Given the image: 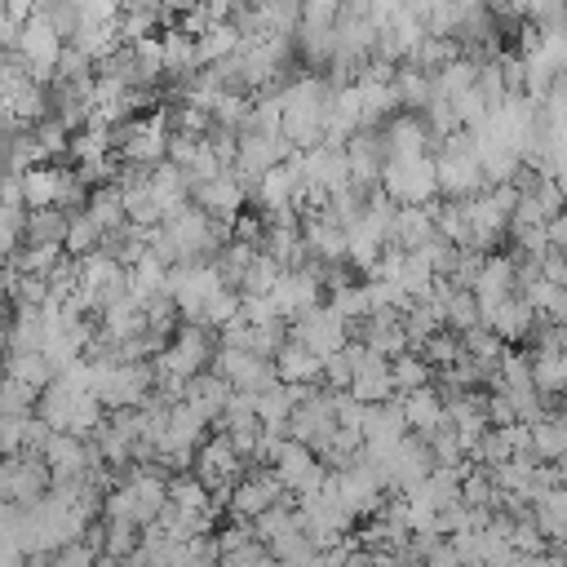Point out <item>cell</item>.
I'll return each instance as SVG.
<instances>
[{"label": "cell", "instance_id": "obj_5", "mask_svg": "<svg viewBox=\"0 0 567 567\" xmlns=\"http://www.w3.org/2000/svg\"><path fill=\"white\" fill-rule=\"evenodd\" d=\"M279 501H288V496H284V487H279V478H275L270 470H248V474L230 487L226 509H235V518L252 523L257 514H266V509H270V505H279Z\"/></svg>", "mask_w": 567, "mask_h": 567}, {"label": "cell", "instance_id": "obj_54", "mask_svg": "<svg viewBox=\"0 0 567 567\" xmlns=\"http://www.w3.org/2000/svg\"><path fill=\"white\" fill-rule=\"evenodd\" d=\"M93 567H120V558H111V554H97V558H93Z\"/></svg>", "mask_w": 567, "mask_h": 567}, {"label": "cell", "instance_id": "obj_51", "mask_svg": "<svg viewBox=\"0 0 567 567\" xmlns=\"http://www.w3.org/2000/svg\"><path fill=\"white\" fill-rule=\"evenodd\" d=\"M563 239H567V221H563V213L545 217V244H549L554 252H563Z\"/></svg>", "mask_w": 567, "mask_h": 567}, {"label": "cell", "instance_id": "obj_37", "mask_svg": "<svg viewBox=\"0 0 567 567\" xmlns=\"http://www.w3.org/2000/svg\"><path fill=\"white\" fill-rule=\"evenodd\" d=\"M461 359V337L456 332H434L421 341V363L434 372V368H452Z\"/></svg>", "mask_w": 567, "mask_h": 567}, {"label": "cell", "instance_id": "obj_31", "mask_svg": "<svg viewBox=\"0 0 567 567\" xmlns=\"http://www.w3.org/2000/svg\"><path fill=\"white\" fill-rule=\"evenodd\" d=\"M279 275H284V270H279L266 252H257V257L248 261V270L239 275V288H235V292H239V297H270V288L279 284Z\"/></svg>", "mask_w": 567, "mask_h": 567}, {"label": "cell", "instance_id": "obj_50", "mask_svg": "<svg viewBox=\"0 0 567 567\" xmlns=\"http://www.w3.org/2000/svg\"><path fill=\"white\" fill-rule=\"evenodd\" d=\"M421 558H425V567H461V563H456V554H452V545H447V540H434V545H430V549H425V554H421Z\"/></svg>", "mask_w": 567, "mask_h": 567}, {"label": "cell", "instance_id": "obj_22", "mask_svg": "<svg viewBox=\"0 0 567 567\" xmlns=\"http://www.w3.org/2000/svg\"><path fill=\"white\" fill-rule=\"evenodd\" d=\"M527 430H532V456H536V461L554 465V461L567 452V425H563V416H558V412L540 416V421H536V425H527Z\"/></svg>", "mask_w": 567, "mask_h": 567}, {"label": "cell", "instance_id": "obj_55", "mask_svg": "<svg viewBox=\"0 0 567 567\" xmlns=\"http://www.w3.org/2000/svg\"><path fill=\"white\" fill-rule=\"evenodd\" d=\"M261 567H288V563H275V558H266V563H261Z\"/></svg>", "mask_w": 567, "mask_h": 567}, {"label": "cell", "instance_id": "obj_35", "mask_svg": "<svg viewBox=\"0 0 567 567\" xmlns=\"http://www.w3.org/2000/svg\"><path fill=\"white\" fill-rule=\"evenodd\" d=\"M328 310L337 315V319H346V323H354V319H368V292H363V284H341V288H332V301H328Z\"/></svg>", "mask_w": 567, "mask_h": 567}, {"label": "cell", "instance_id": "obj_43", "mask_svg": "<svg viewBox=\"0 0 567 567\" xmlns=\"http://www.w3.org/2000/svg\"><path fill=\"white\" fill-rule=\"evenodd\" d=\"M239 323L248 328H266V323H279L270 297H239Z\"/></svg>", "mask_w": 567, "mask_h": 567}, {"label": "cell", "instance_id": "obj_34", "mask_svg": "<svg viewBox=\"0 0 567 567\" xmlns=\"http://www.w3.org/2000/svg\"><path fill=\"white\" fill-rule=\"evenodd\" d=\"M430 377H434V372H430V368L421 363V354H412V350H408V354H399V359H390V385H394V390H403V394L425 390V385H430Z\"/></svg>", "mask_w": 567, "mask_h": 567}, {"label": "cell", "instance_id": "obj_20", "mask_svg": "<svg viewBox=\"0 0 567 567\" xmlns=\"http://www.w3.org/2000/svg\"><path fill=\"white\" fill-rule=\"evenodd\" d=\"M452 58H461V44L456 40H439V35H421V44L403 58V66H412V71H421V75H434V71H443Z\"/></svg>", "mask_w": 567, "mask_h": 567}, {"label": "cell", "instance_id": "obj_41", "mask_svg": "<svg viewBox=\"0 0 567 567\" xmlns=\"http://www.w3.org/2000/svg\"><path fill=\"white\" fill-rule=\"evenodd\" d=\"M244 545H252V523H244V518L226 523V527L217 532V540H213L217 558H226V554H235V549H244Z\"/></svg>", "mask_w": 567, "mask_h": 567}, {"label": "cell", "instance_id": "obj_24", "mask_svg": "<svg viewBox=\"0 0 567 567\" xmlns=\"http://www.w3.org/2000/svg\"><path fill=\"white\" fill-rule=\"evenodd\" d=\"M84 217L102 230V235H111V230H120L124 226V204H120V190L115 186H97L89 199H84Z\"/></svg>", "mask_w": 567, "mask_h": 567}, {"label": "cell", "instance_id": "obj_8", "mask_svg": "<svg viewBox=\"0 0 567 567\" xmlns=\"http://www.w3.org/2000/svg\"><path fill=\"white\" fill-rule=\"evenodd\" d=\"M470 297L478 306V319L492 315L505 297H514V257H483V266L470 284Z\"/></svg>", "mask_w": 567, "mask_h": 567}, {"label": "cell", "instance_id": "obj_9", "mask_svg": "<svg viewBox=\"0 0 567 567\" xmlns=\"http://www.w3.org/2000/svg\"><path fill=\"white\" fill-rule=\"evenodd\" d=\"M434 204L439 199H430V204H403V208H394V221H390V248H403V252H416L421 244H430L434 239Z\"/></svg>", "mask_w": 567, "mask_h": 567}, {"label": "cell", "instance_id": "obj_39", "mask_svg": "<svg viewBox=\"0 0 567 567\" xmlns=\"http://www.w3.org/2000/svg\"><path fill=\"white\" fill-rule=\"evenodd\" d=\"M31 137H35V146L44 151V159H49V155H66V146H71V133H66L58 120H40V124H31Z\"/></svg>", "mask_w": 567, "mask_h": 567}, {"label": "cell", "instance_id": "obj_46", "mask_svg": "<svg viewBox=\"0 0 567 567\" xmlns=\"http://www.w3.org/2000/svg\"><path fill=\"white\" fill-rule=\"evenodd\" d=\"M270 554L252 540V545H244V549H235V554H226V558H217V567H261Z\"/></svg>", "mask_w": 567, "mask_h": 567}, {"label": "cell", "instance_id": "obj_28", "mask_svg": "<svg viewBox=\"0 0 567 567\" xmlns=\"http://www.w3.org/2000/svg\"><path fill=\"white\" fill-rule=\"evenodd\" d=\"M97 239H102V230L84 217V213H66V235H62V257H71V261H80V257H89L93 248H97Z\"/></svg>", "mask_w": 567, "mask_h": 567}, {"label": "cell", "instance_id": "obj_53", "mask_svg": "<svg viewBox=\"0 0 567 567\" xmlns=\"http://www.w3.org/2000/svg\"><path fill=\"white\" fill-rule=\"evenodd\" d=\"M4 354H9V323L0 319V368H4Z\"/></svg>", "mask_w": 567, "mask_h": 567}, {"label": "cell", "instance_id": "obj_52", "mask_svg": "<svg viewBox=\"0 0 567 567\" xmlns=\"http://www.w3.org/2000/svg\"><path fill=\"white\" fill-rule=\"evenodd\" d=\"M341 567H372V563H368V554H363V549H354V554H350Z\"/></svg>", "mask_w": 567, "mask_h": 567}, {"label": "cell", "instance_id": "obj_21", "mask_svg": "<svg viewBox=\"0 0 567 567\" xmlns=\"http://www.w3.org/2000/svg\"><path fill=\"white\" fill-rule=\"evenodd\" d=\"M434 279H439V275L430 270V261H425L421 252H403V261H399V270H394L390 284H399V292H403L408 301H421V297H430Z\"/></svg>", "mask_w": 567, "mask_h": 567}, {"label": "cell", "instance_id": "obj_33", "mask_svg": "<svg viewBox=\"0 0 567 567\" xmlns=\"http://www.w3.org/2000/svg\"><path fill=\"white\" fill-rule=\"evenodd\" d=\"M111 146H115V133H111V128H102V124H84V128L71 137L66 151H71L80 164H89V159H106Z\"/></svg>", "mask_w": 567, "mask_h": 567}, {"label": "cell", "instance_id": "obj_30", "mask_svg": "<svg viewBox=\"0 0 567 567\" xmlns=\"http://www.w3.org/2000/svg\"><path fill=\"white\" fill-rule=\"evenodd\" d=\"M252 416H257V425H261V430L284 434V425H288V416H292V399H288V390H284V385H275V390L257 394Z\"/></svg>", "mask_w": 567, "mask_h": 567}, {"label": "cell", "instance_id": "obj_47", "mask_svg": "<svg viewBox=\"0 0 567 567\" xmlns=\"http://www.w3.org/2000/svg\"><path fill=\"white\" fill-rule=\"evenodd\" d=\"M297 13H301V22H310V27H332V22H337V4H332V0H315V4H301Z\"/></svg>", "mask_w": 567, "mask_h": 567}, {"label": "cell", "instance_id": "obj_19", "mask_svg": "<svg viewBox=\"0 0 567 567\" xmlns=\"http://www.w3.org/2000/svg\"><path fill=\"white\" fill-rule=\"evenodd\" d=\"M235 49H239V31L230 22H217L204 35H195V66L226 62V58H235Z\"/></svg>", "mask_w": 567, "mask_h": 567}, {"label": "cell", "instance_id": "obj_26", "mask_svg": "<svg viewBox=\"0 0 567 567\" xmlns=\"http://www.w3.org/2000/svg\"><path fill=\"white\" fill-rule=\"evenodd\" d=\"M164 496H168V505H177V509H186V514H204V509H208V487H204L195 474H173V478H164Z\"/></svg>", "mask_w": 567, "mask_h": 567}, {"label": "cell", "instance_id": "obj_6", "mask_svg": "<svg viewBox=\"0 0 567 567\" xmlns=\"http://www.w3.org/2000/svg\"><path fill=\"white\" fill-rule=\"evenodd\" d=\"M292 155V146L284 142V137H257V133H239V142H235V173L244 177V186H252L266 168H275V164H284Z\"/></svg>", "mask_w": 567, "mask_h": 567}, {"label": "cell", "instance_id": "obj_17", "mask_svg": "<svg viewBox=\"0 0 567 567\" xmlns=\"http://www.w3.org/2000/svg\"><path fill=\"white\" fill-rule=\"evenodd\" d=\"M0 372H4L9 381H18V385L35 390V394L53 381V372H49V363H44V354H40V350H9Z\"/></svg>", "mask_w": 567, "mask_h": 567}, {"label": "cell", "instance_id": "obj_15", "mask_svg": "<svg viewBox=\"0 0 567 567\" xmlns=\"http://www.w3.org/2000/svg\"><path fill=\"white\" fill-rule=\"evenodd\" d=\"M97 315H102V337H106V341H124V337H137V332H146V319H142V301H133L128 292H120L115 301H106Z\"/></svg>", "mask_w": 567, "mask_h": 567}, {"label": "cell", "instance_id": "obj_48", "mask_svg": "<svg viewBox=\"0 0 567 567\" xmlns=\"http://www.w3.org/2000/svg\"><path fill=\"white\" fill-rule=\"evenodd\" d=\"M49 434H53V430H49L40 416H27V425H22V447H27V452H40V447L49 443Z\"/></svg>", "mask_w": 567, "mask_h": 567}, {"label": "cell", "instance_id": "obj_2", "mask_svg": "<svg viewBox=\"0 0 567 567\" xmlns=\"http://www.w3.org/2000/svg\"><path fill=\"white\" fill-rule=\"evenodd\" d=\"M381 195L403 208V204H430L434 190V159L430 155H412V159H385L381 164Z\"/></svg>", "mask_w": 567, "mask_h": 567}, {"label": "cell", "instance_id": "obj_1", "mask_svg": "<svg viewBox=\"0 0 567 567\" xmlns=\"http://www.w3.org/2000/svg\"><path fill=\"white\" fill-rule=\"evenodd\" d=\"M430 159H434V190H443L447 204H461V199L483 190V173H478V159H474V146H470L465 128L443 137L439 155H430Z\"/></svg>", "mask_w": 567, "mask_h": 567}, {"label": "cell", "instance_id": "obj_13", "mask_svg": "<svg viewBox=\"0 0 567 567\" xmlns=\"http://www.w3.org/2000/svg\"><path fill=\"white\" fill-rule=\"evenodd\" d=\"M226 399H230V385H226L217 372H199V377H190V381H186V394H182V403H186L204 425L221 421Z\"/></svg>", "mask_w": 567, "mask_h": 567}, {"label": "cell", "instance_id": "obj_7", "mask_svg": "<svg viewBox=\"0 0 567 567\" xmlns=\"http://www.w3.org/2000/svg\"><path fill=\"white\" fill-rule=\"evenodd\" d=\"M195 199H199V213L208 217H221V221H235L239 217V208H244V199H248V186H244V177L235 173V168H221L213 182H204V186H195Z\"/></svg>", "mask_w": 567, "mask_h": 567}, {"label": "cell", "instance_id": "obj_4", "mask_svg": "<svg viewBox=\"0 0 567 567\" xmlns=\"http://www.w3.org/2000/svg\"><path fill=\"white\" fill-rule=\"evenodd\" d=\"M292 341H297L301 350H310V354L323 363L328 354H337V350L350 341V323L337 319L328 306H315V310H306V315L292 319Z\"/></svg>", "mask_w": 567, "mask_h": 567}, {"label": "cell", "instance_id": "obj_32", "mask_svg": "<svg viewBox=\"0 0 567 567\" xmlns=\"http://www.w3.org/2000/svg\"><path fill=\"white\" fill-rule=\"evenodd\" d=\"M40 341H44V315L31 306H18L9 323V350H40Z\"/></svg>", "mask_w": 567, "mask_h": 567}, {"label": "cell", "instance_id": "obj_11", "mask_svg": "<svg viewBox=\"0 0 567 567\" xmlns=\"http://www.w3.org/2000/svg\"><path fill=\"white\" fill-rule=\"evenodd\" d=\"M478 323H483L501 346H509V341H527V337H532L536 315L527 310V301H523V297H505V301H501L492 315H483Z\"/></svg>", "mask_w": 567, "mask_h": 567}, {"label": "cell", "instance_id": "obj_16", "mask_svg": "<svg viewBox=\"0 0 567 567\" xmlns=\"http://www.w3.org/2000/svg\"><path fill=\"white\" fill-rule=\"evenodd\" d=\"M270 363H275L279 385H315V381H319V368H323V363H319L310 350H301L297 341H284Z\"/></svg>", "mask_w": 567, "mask_h": 567}, {"label": "cell", "instance_id": "obj_38", "mask_svg": "<svg viewBox=\"0 0 567 567\" xmlns=\"http://www.w3.org/2000/svg\"><path fill=\"white\" fill-rule=\"evenodd\" d=\"M297 40H301V53H306V62H328L332 58V27H310V22H297V31H292Z\"/></svg>", "mask_w": 567, "mask_h": 567}, {"label": "cell", "instance_id": "obj_40", "mask_svg": "<svg viewBox=\"0 0 567 567\" xmlns=\"http://www.w3.org/2000/svg\"><path fill=\"white\" fill-rule=\"evenodd\" d=\"M133 549H137V527H128V523H102V554L124 558Z\"/></svg>", "mask_w": 567, "mask_h": 567}, {"label": "cell", "instance_id": "obj_25", "mask_svg": "<svg viewBox=\"0 0 567 567\" xmlns=\"http://www.w3.org/2000/svg\"><path fill=\"white\" fill-rule=\"evenodd\" d=\"M18 190H22V208H53V190H58V168L53 164H40L31 173L18 177Z\"/></svg>", "mask_w": 567, "mask_h": 567}, {"label": "cell", "instance_id": "obj_23", "mask_svg": "<svg viewBox=\"0 0 567 567\" xmlns=\"http://www.w3.org/2000/svg\"><path fill=\"white\" fill-rule=\"evenodd\" d=\"M159 40V62H164V71H173V75H190L195 71V40L190 35H182L177 27H168V31H159L155 35Z\"/></svg>", "mask_w": 567, "mask_h": 567}, {"label": "cell", "instance_id": "obj_49", "mask_svg": "<svg viewBox=\"0 0 567 567\" xmlns=\"http://www.w3.org/2000/svg\"><path fill=\"white\" fill-rule=\"evenodd\" d=\"M540 279H545V284H554V288H563V284H567L563 252H545V257H540Z\"/></svg>", "mask_w": 567, "mask_h": 567}, {"label": "cell", "instance_id": "obj_36", "mask_svg": "<svg viewBox=\"0 0 567 567\" xmlns=\"http://www.w3.org/2000/svg\"><path fill=\"white\" fill-rule=\"evenodd\" d=\"M235 315H239V292H235V288H217V292L204 301L199 323H204L208 332H217V328H226Z\"/></svg>", "mask_w": 567, "mask_h": 567}, {"label": "cell", "instance_id": "obj_14", "mask_svg": "<svg viewBox=\"0 0 567 567\" xmlns=\"http://www.w3.org/2000/svg\"><path fill=\"white\" fill-rule=\"evenodd\" d=\"M399 408H403L408 434H416V439H430L439 425H447V421H443V399H439L430 385H425V390L403 394V399H399Z\"/></svg>", "mask_w": 567, "mask_h": 567}, {"label": "cell", "instance_id": "obj_12", "mask_svg": "<svg viewBox=\"0 0 567 567\" xmlns=\"http://www.w3.org/2000/svg\"><path fill=\"white\" fill-rule=\"evenodd\" d=\"M381 137H385V159L430 155V133H425L421 115H394V120H385Z\"/></svg>", "mask_w": 567, "mask_h": 567}, {"label": "cell", "instance_id": "obj_45", "mask_svg": "<svg viewBox=\"0 0 567 567\" xmlns=\"http://www.w3.org/2000/svg\"><path fill=\"white\" fill-rule=\"evenodd\" d=\"M93 558H97V554L75 540V545H62L58 554H49V567H93Z\"/></svg>", "mask_w": 567, "mask_h": 567}, {"label": "cell", "instance_id": "obj_44", "mask_svg": "<svg viewBox=\"0 0 567 567\" xmlns=\"http://www.w3.org/2000/svg\"><path fill=\"white\" fill-rule=\"evenodd\" d=\"M319 377H323V381H328L332 390H341V394H346V385H350V377H354V368H350L346 350L328 354V359H323V368H319Z\"/></svg>", "mask_w": 567, "mask_h": 567}, {"label": "cell", "instance_id": "obj_10", "mask_svg": "<svg viewBox=\"0 0 567 567\" xmlns=\"http://www.w3.org/2000/svg\"><path fill=\"white\" fill-rule=\"evenodd\" d=\"M346 394L363 408H377L385 399H394V385H390V359H377V354H363V363L354 368Z\"/></svg>", "mask_w": 567, "mask_h": 567}, {"label": "cell", "instance_id": "obj_29", "mask_svg": "<svg viewBox=\"0 0 567 567\" xmlns=\"http://www.w3.org/2000/svg\"><path fill=\"white\" fill-rule=\"evenodd\" d=\"M527 359H532V390L545 399H558L567 381V359L563 354H527Z\"/></svg>", "mask_w": 567, "mask_h": 567}, {"label": "cell", "instance_id": "obj_27", "mask_svg": "<svg viewBox=\"0 0 567 567\" xmlns=\"http://www.w3.org/2000/svg\"><path fill=\"white\" fill-rule=\"evenodd\" d=\"M22 235H27V244H58V248H62L66 213H58V208H35V213H27Z\"/></svg>", "mask_w": 567, "mask_h": 567}, {"label": "cell", "instance_id": "obj_18", "mask_svg": "<svg viewBox=\"0 0 567 567\" xmlns=\"http://www.w3.org/2000/svg\"><path fill=\"white\" fill-rule=\"evenodd\" d=\"M292 532H301V518H297V509L288 501H279V505H270L266 514L252 518V540L261 549L275 545V540H284V536H292Z\"/></svg>", "mask_w": 567, "mask_h": 567}, {"label": "cell", "instance_id": "obj_42", "mask_svg": "<svg viewBox=\"0 0 567 567\" xmlns=\"http://www.w3.org/2000/svg\"><path fill=\"white\" fill-rule=\"evenodd\" d=\"M13 301L40 310V306L49 301V279H40V275H18V284H13Z\"/></svg>", "mask_w": 567, "mask_h": 567}, {"label": "cell", "instance_id": "obj_3", "mask_svg": "<svg viewBox=\"0 0 567 567\" xmlns=\"http://www.w3.org/2000/svg\"><path fill=\"white\" fill-rule=\"evenodd\" d=\"M217 346H213V332L204 328V323H186V328H177V337L173 341H164V350L155 354V372H168V377H182V381H190V377H199L204 372V363H208V354H213Z\"/></svg>", "mask_w": 567, "mask_h": 567}]
</instances>
